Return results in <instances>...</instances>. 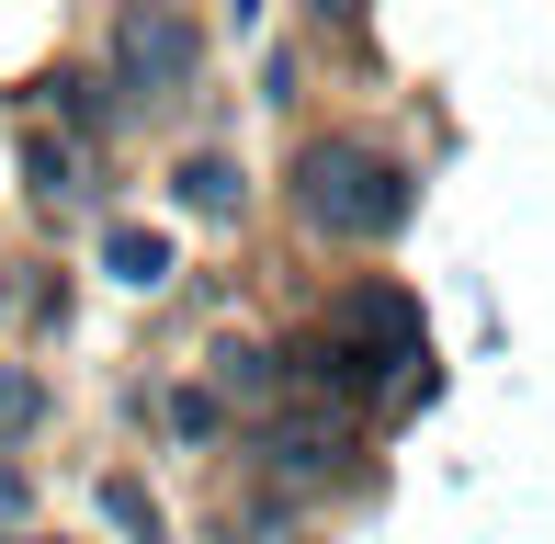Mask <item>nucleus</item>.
Segmentation results:
<instances>
[{
	"instance_id": "obj_1",
	"label": "nucleus",
	"mask_w": 555,
	"mask_h": 544,
	"mask_svg": "<svg viewBox=\"0 0 555 544\" xmlns=\"http://www.w3.org/2000/svg\"><path fill=\"white\" fill-rule=\"evenodd\" d=\"M284 193H295V216H307L318 238H397L409 228V170L397 159H374L363 137H307L295 147V170H284Z\"/></svg>"
},
{
	"instance_id": "obj_2",
	"label": "nucleus",
	"mask_w": 555,
	"mask_h": 544,
	"mask_svg": "<svg viewBox=\"0 0 555 544\" xmlns=\"http://www.w3.org/2000/svg\"><path fill=\"white\" fill-rule=\"evenodd\" d=\"M193 68H205V35H193L182 0H125L114 12V91H125V114L182 103Z\"/></svg>"
},
{
	"instance_id": "obj_3",
	"label": "nucleus",
	"mask_w": 555,
	"mask_h": 544,
	"mask_svg": "<svg viewBox=\"0 0 555 544\" xmlns=\"http://www.w3.org/2000/svg\"><path fill=\"white\" fill-rule=\"evenodd\" d=\"M340 454H351V409H330V398H295V419L261 431V465H272V477H330Z\"/></svg>"
},
{
	"instance_id": "obj_4",
	"label": "nucleus",
	"mask_w": 555,
	"mask_h": 544,
	"mask_svg": "<svg viewBox=\"0 0 555 544\" xmlns=\"http://www.w3.org/2000/svg\"><path fill=\"white\" fill-rule=\"evenodd\" d=\"M170 205L205 216V228H227V216L249 205V182H238V159H216V147H205V159H170Z\"/></svg>"
},
{
	"instance_id": "obj_5",
	"label": "nucleus",
	"mask_w": 555,
	"mask_h": 544,
	"mask_svg": "<svg viewBox=\"0 0 555 544\" xmlns=\"http://www.w3.org/2000/svg\"><path fill=\"white\" fill-rule=\"evenodd\" d=\"M103 272H114V284H137V295H147V284L170 272V238H159V228H114V238H103Z\"/></svg>"
},
{
	"instance_id": "obj_6",
	"label": "nucleus",
	"mask_w": 555,
	"mask_h": 544,
	"mask_svg": "<svg viewBox=\"0 0 555 544\" xmlns=\"http://www.w3.org/2000/svg\"><path fill=\"white\" fill-rule=\"evenodd\" d=\"M35 419H46V386L23 375V363H0V454H12V442L35 431Z\"/></svg>"
},
{
	"instance_id": "obj_7",
	"label": "nucleus",
	"mask_w": 555,
	"mask_h": 544,
	"mask_svg": "<svg viewBox=\"0 0 555 544\" xmlns=\"http://www.w3.org/2000/svg\"><path fill=\"white\" fill-rule=\"evenodd\" d=\"M23 500H35V488H23V465H12V454H0V533H12V522H23Z\"/></svg>"
},
{
	"instance_id": "obj_8",
	"label": "nucleus",
	"mask_w": 555,
	"mask_h": 544,
	"mask_svg": "<svg viewBox=\"0 0 555 544\" xmlns=\"http://www.w3.org/2000/svg\"><path fill=\"white\" fill-rule=\"evenodd\" d=\"M318 23H363V0H318Z\"/></svg>"
},
{
	"instance_id": "obj_9",
	"label": "nucleus",
	"mask_w": 555,
	"mask_h": 544,
	"mask_svg": "<svg viewBox=\"0 0 555 544\" xmlns=\"http://www.w3.org/2000/svg\"><path fill=\"white\" fill-rule=\"evenodd\" d=\"M23 544H46V533H23Z\"/></svg>"
}]
</instances>
